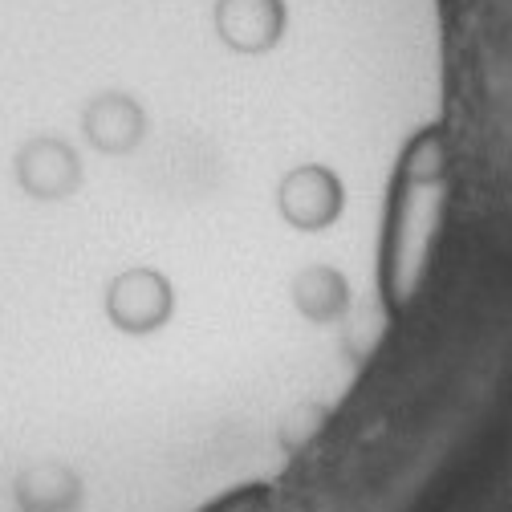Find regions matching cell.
<instances>
[{
  "mask_svg": "<svg viewBox=\"0 0 512 512\" xmlns=\"http://www.w3.org/2000/svg\"><path fill=\"white\" fill-rule=\"evenodd\" d=\"M175 313V289L155 269H126L106 289V317L122 334H159Z\"/></svg>",
  "mask_w": 512,
  "mask_h": 512,
  "instance_id": "obj_1",
  "label": "cell"
},
{
  "mask_svg": "<svg viewBox=\"0 0 512 512\" xmlns=\"http://www.w3.org/2000/svg\"><path fill=\"white\" fill-rule=\"evenodd\" d=\"M277 208L281 216L301 232H322L330 228L346 208V187L342 179L322 163H301L293 167L277 187Z\"/></svg>",
  "mask_w": 512,
  "mask_h": 512,
  "instance_id": "obj_2",
  "label": "cell"
},
{
  "mask_svg": "<svg viewBox=\"0 0 512 512\" xmlns=\"http://www.w3.org/2000/svg\"><path fill=\"white\" fill-rule=\"evenodd\" d=\"M17 183L25 187V196L57 204V200L74 196V191L82 187V159L66 139H57V135L29 139L17 155Z\"/></svg>",
  "mask_w": 512,
  "mask_h": 512,
  "instance_id": "obj_3",
  "label": "cell"
},
{
  "mask_svg": "<svg viewBox=\"0 0 512 512\" xmlns=\"http://www.w3.org/2000/svg\"><path fill=\"white\" fill-rule=\"evenodd\" d=\"M21 512H82V476L57 460L33 464L13 484Z\"/></svg>",
  "mask_w": 512,
  "mask_h": 512,
  "instance_id": "obj_4",
  "label": "cell"
},
{
  "mask_svg": "<svg viewBox=\"0 0 512 512\" xmlns=\"http://www.w3.org/2000/svg\"><path fill=\"white\" fill-rule=\"evenodd\" d=\"M293 305L305 322L330 326L350 309V281L330 265H309L293 277Z\"/></svg>",
  "mask_w": 512,
  "mask_h": 512,
  "instance_id": "obj_5",
  "label": "cell"
}]
</instances>
